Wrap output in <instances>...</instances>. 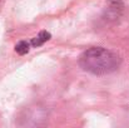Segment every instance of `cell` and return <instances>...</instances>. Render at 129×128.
<instances>
[{"label": "cell", "instance_id": "cell-1", "mask_svg": "<svg viewBox=\"0 0 129 128\" xmlns=\"http://www.w3.org/2000/svg\"><path fill=\"white\" fill-rule=\"evenodd\" d=\"M79 65L83 70L94 75H105L115 72L120 65V58L102 46L86 49L79 58Z\"/></svg>", "mask_w": 129, "mask_h": 128}, {"label": "cell", "instance_id": "cell-2", "mask_svg": "<svg viewBox=\"0 0 129 128\" xmlns=\"http://www.w3.org/2000/svg\"><path fill=\"white\" fill-rule=\"evenodd\" d=\"M50 38H51V35H50V33L49 32H46V30H42L35 38H33L31 40H30V45L31 46H34V48H38V46H42L44 43H46L48 40H50Z\"/></svg>", "mask_w": 129, "mask_h": 128}, {"label": "cell", "instance_id": "cell-3", "mask_svg": "<svg viewBox=\"0 0 129 128\" xmlns=\"http://www.w3.org/2000/svg\"><path fill=\"white\" fill-rule=\"evenodd\" d=\"M30 46H31V45H30V42L21 40V42H19L16 45H15V52H16L18 54H20V55H24V54L29 53Z\"/></svg>", "mask_w": 129, "mask_h": 128}]
</instances>
